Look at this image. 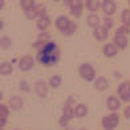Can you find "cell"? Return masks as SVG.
Listing matches in <instances>:
<instances>
[{
	"label": "cell",
	"instance_id": "obj_13",
	"mask_svg": "<svg viewBox=\"0 0 130 130\" xmlns=\"http://www.w3.org/2000/svg\"><path fill=\"white\" fill-rule=\"evenodd\" d=\"M94 86H96V89H98V90H105V89H108V86H109V81L105 77H100V78L96 80V82H94Z\"/></svg>",
	"mask_w": 130,
	"mask_h": 130
},
{
	"label": "cell",
	"instance_id": "obj_25",
	"mask_svg": "<svg viewBox=\"0 0 130 130\" xmlns=\"http://www.w3.org/2000/svg\"><path fill=\"white\" fill-rule=\"evenodd\" d=\"M69 7H70V11L72 9H82V3L80 0H72V2H69Z\"/></svg>",
	"mask_w": 130,
	"mask_h": 130
},
{
	"label": "cell",
	"instance_id": "obj_28",
	"mask_svg": "<svg viewBox=\"0 0 130 130\" xmlns=\"http://www.w3.org/2000/svg\"><path fill=\"white\" fill-rule=\"evenodd\" d=\"M76 28H77V27H76V24H74V23L72 21V24L69 25V28L67 29V31H65V32H62V35H65V36H70V35H72V33L76 31Z\"/></svg>",
	"mask_w": 130,
	"mask_h": 130
},
{
	"label": "cell",
	"instance_id": "obj_9",
	"mask_svg": "<svg viewBox=\"0 0 130 130\" xmlns=\"http://www.w3.org/2000/svg\"><path fill=\"white\" fill-rule=\"evenodd\" d=\"M114 43L117 45V48H121V49H125L127 46V39L125 36H122L120 33H116L114 36Z\"/></svg>",
	"mask_w": 130,
	"mask_h": 130
},
{
	"label": "cell",
	"instance_id": "obj_36",
	"mask_svg": "<svg viewBox=\"0 0 130 130\" xmlns=\"http://www.w3.org/2000/svg\"><path fill=\"white\" fill-rule=\"evenodd\" d=\"M2 130H4V129H2Z\"/></svg>",
	"mask_w": 130,
	"mask_h": 130
},
{
	"label": "cell",
	"instance_id": "obj_10",
	"mask_svg": "<svg viewBox=\"0 0 130 130\" xmlns=\"http://www.w3.org/2000/svg\"><path fill=\"white\" fill-rule=\"evenodd\" d=\"M108 35H109V32L105 27H97L94 29V37L97 40H105L108 37Z\"/></svg>",
	"mask_w": 130,
	"mask_h": 130
},
{
	"label": "cell",
	"instance_id": "obj_21",
	"mask_svg": "<svg viewBox=\"0 0 130 130\" xmlns=\"http://www.w3.org/2000/svg\"><path fill=\"white\" fill-rule=\"evenodd\" d=\"M11 45H12V40H11L9 37H5V36H3L2 39H0V46H2L3 49H7V48H9Z\"/></svg>",
	"mask_w": 130,
	"mask_h": 130
},
{
	"label": "cell",
	"instance_id": "obj_11",
	"mask_svg": "<svg viewBox=\"0 0 130 130\" xmlns=\"http://www.w3.org/2000/svg\"><path fill=\"white\" fill-rule=\"evenodd\" d=\"M102 52H104V56H106V57H113V56H116L117 49H116V46H114L113 44H106V45H104Z\"/></svg>",
	"mask_w": 130,
	"mask_h": 130
},
{
	"label": "cell",
	"instance_id": "obj_19",
	"mask_svg": "<svg viewBox=\"0 0 130 130\" xmlns=\"http://www.w3.org/2000/svg\"><path fill=\"white\" fill-rule=\"evenodd\" d=\"M86 20H88V24H89L90 27H96L98 25V23H100V17L96 15V13H92L86 17Z\"/></svg>",
	"mask_w": 130,
	"mask_h": 130
},
{
	"label": "cell",
	"instance_id": "obj_3",
	"mask_svg": "<svg viewBox=\"0 0 130 130\" xmlns=\"http://www.w3.org/2000/svg\"><path fill=\"white\" fill-rule=\"evenodd\" d=\"M118 122H120V117L118 114L116 113H111V114H108L102 118V127L105 130H113L117 125Z\"/></svg>",
	"mask_w": 130,
	"mask_h": 130
},
{
	"label": "cell",
	"instance_id": "obj_1",
	"mask_svg": "<svg viewBox=\"0 0 130 130\" xmlns=\"http://www.w3.org/2000/svg\"><path fill=\"white\" fill-rule=\"evenodd\" d=\"M58 58H60V49L56 43H46L45 46L41 51H39L37 53V60L41 65H45V67H52V65H56Z\"/></svg>",
	"mask_w": 130,
	"mask_h": 130
},
{
	"label": "cell",
	"instance_id": "obj_26",
	"mask_svg": "<svg viewBox=\"0 0 130 130\" xmlns=\"http://www.w3.org/2000/svg\"><path fill=\"white\" fill-rule=\"evenodd\" d=\"M35 5H36V4H35L32 0H28V2H20V7L24 8V12L28 11V9H31V8H33Z\"/></svg>",
	"mask_w": 130,
	"mask_h": 130
},
{
	"label": "cell",
	"instance_id": "obj_16",
	"mask_svg": "<svg viewBox=\"0 0 130 130\" xmlns=\"http://www.w3.org/2000/svg\"><path fill=\"white\" fill-rule=\"evenodd\" d=\"M108 106H109L110 110H118V109H120V106H121L120 100H118L117 97H114V96L109 97V100H108Z\"/></svg>",
	"mask_w": 130,
	"mask_h": 130
},
{
	"label": "cell",
	"instance_id": "obj_2",
	"mask_svg": "<svg viewBox=\"0 0 130 130\" xmlns=\"http://www.w3.org/2000/svg\"><path fill=\"white\" fill-rule=\"evenodd\" d=\"M78 72H80V76L85 81H92V80H94V77H96V70H94L92 65L88 64V62L81 65V67L78 68Z\"/></svg>",
	"mask_w": 130,
	"mask_h": 130
},
{
	"label": "cell",
	"instance_id": "obj_22",
	"mask_svg": "<svg viewBox=\"0 0 130 130\" xmlns=\"http://www.w3.org/2000/svg\"><path fill=\"white\" fill-rule=\"evenodd\" d=\"M121 19H122L123 24H125L126 27H129V25H130V9H123Z\"/></svg>",
	"mask_w": 130,
	"mask_h": 130
},
{
	"label": "cell",
	"instance_id": "obj_33",
	"mask_svg": "<svg viewBox=\"0 0 130 130\" xmlns=\"http://www.w3.org/2000/svg\"><path fill=\"white\" fill-rule=\"evenodd\" d=\"M68 121H69L68 118H65V117H62V116H61V118H60V125H61V126H67Z\"/></svg>",
	"mask_w": 130,
	"mask_h": 130
},
{
	"label": "cell",
	"instance_id": "obj_15",
	"mask_svg": "<svg viewBox=\"0 0 130 130\" xmlns=\"http://www.w3.org/2000/svg\"><path fill=\"white\" fill-rule=\"evenodd\" d=\"M86 113H88V108H86L85 105H82V104H78V105L74 108V116L78 117V118L85 117Z\"/></svg>",
	"mask_w": 130,
	"mask_h": 130
},
{
	"label": "cell",
	"instance_id": "obj_5",
	"mask_svg": "<svg viewBox=\"0 0 130 130\" xmlns=\"http://www.w3.org/2000/svg\"><path fill=\"white\" fill-rule=\"evenodd\" d=\"M33 65H35L33 57H32V56H24V57H21V60L19 61V69H20V70H24V72H25V70L32 69Z\"/></svg>",
	"mask_w": 130,
	"mask_h": 130
},
{
	"label": "cell",
	"instance_id": "obj_35",
	"mask_svg": "<svg viewBox=\"0 0 130 130\" xmlns=\"http://www.w3.org/2000/svg\"><path fill=\"white\" fill-rule=\"evenodd\" d=\"M123 114H125L126 118H130V105L125 108V110H123Z\"/></svg>",
	"mask_w": 130,
	"mask_h": 130
},
{
	"label": "cell",
	"instance_id": "obj_20",
	"mask_svg": "<svg viewBox=\"0 0 130 130\" xmlns=\"http://www.w3.org/2000/svg\"><path fill=\"white\" fill-rule=\"evenodd\" d=\"M49 85L52 88H58L61 85V76L58 74H53L52 77L49 78Z\"/></svg>",
	"mask_w": 130,
	"mask_h": 130
},
{
	"label": "cell",
	"instance_id": "obj_18",
	"mask_svg": "<svg viewBox=\"0 0 130 130\" xmlns=\"http://www.w3.org/2000/svg\"><path fill=\"white\" fill-rule=\"evenodd\" d=\"M11 72H12V64L11 62H3L2 65H0V73H2L3 76H7Z\"/></svg>",
	"mask_w": 130,
	"mask_h": 130
},
{
	"label": "cell",
	"instance_id": "obj_12",
	"mask_svg": "<svg viewBox=\"0 0 130 130\" xmlns=\"http://www.w3.org/2000/svg\"><path fill=\"white\" fill-rule=\"evenodd\" d=\"M9 106H11V109H12V110H19L23 106V100L20 97H17V96L9 98Z\"/></svg>",
	"mask_w": 130,
	"mask_h": 130
},
{
	"label": "cell",
	"instance_id": "obj_14",
	"mask_svg": "<svg viewBox=\"0 0 130 130\" xmlns=\"http://www.w3.org/2000/svg\"><path fill=\"white\" fill-rule=\"evenodd\" d=\"M51 24V20L48 16H43V17H39V21H37V28L40 31H45L46 28L49 27Z\"/></svg>",
	"mask_w": 130,
	"mask_h": 130
},
{
	"label": "cell",
	"instance_id": "obj_34",
	"mask_svg": "<svg viewBox=\"0 0 130 130\" xmlns=\"http://www.w3.org/2000/svg\"><path fill=\"white\" fill-rule=\"evenodd\" d=\"M81 11L82 9H72V11H70V13H72L73 16H76V17H78L81 15Z\"/></svg>",
	"mask_w": 130,
	"mask_h": 130
},
{
	"label": "cell",
	"instance_id": "obj_32",
	"mask_svg": "<svg viewBox=\"0 0 130 130\" xmlns=\"http://www.w3.org/2000/svg\"><path fill=\"white\" fill-rule=\"evenodd\" d=\"M36 7H37V11H39V16H40V17L45 16V5H43V4H36Z\"/></svg>",
	"mask_w": 130,
	"mask_h": 130
},
{
	"label": "cell",
	"instance_id": "obj_30",
	"mask_svg": "<svg viewBox=\"0 0 130 130\" xmlns=\"http://www.w3.org/2000/svg\"><path fill=\"white\" fill-rule=\"evenodd\" d=\"M104 24H105V28H106V29H109V28L113 27L114 23H113V20H111L110 17H106V16H105V19H104Z\"/></svg>",
	"mask_w": 130,
	"mask_h": 130
},
{
	"label": "cell",
	"instance_id": "obj_23",
	"mask_svg": "<svg viewBox=\"0 0 130 130\" xmlns=\"http://www.w3.org/2000/svg\"><path fill=\"white\" fill-rule=\"evenodd\" d=\"M86 7H88L89 11L94 12V11H97V8L100 7V3L97 2V0H89V2H86Z\"/></svg>",
	"mask_w": 130,
	"mask_h": 130
},
{
	"label": "cell",
	"instance_id": "obj_4",
	"mask_svg": "<svg viewBox=\"0 0 130 130\" xmlns=\"http://www.w3.org/2000/svg\"><path fill=\"white\" fill-rule=\"evenodd\" d=\"M118 94L123 101H130V81H123L118 86Z\"/></svg>",
	"mask_w": 130,
	"mask_h": 130
},
{
	"label": "cell",
	"instance_id": "obj_31",
	"mask_svg": "<svg viewBox=\"0 0 130 130\" xmlns=\"http://www.w3.org/2000/svg\"><path fill=\"white\" fill-rule=\"evenodd\" d=\"M20 89L24 90V92H29V89H31V88H29V84H28L25 80L20 81Z\"/></svg>",
	"mask_w": 130,
	"mask_h": 130
},
{
	"label": "cell",
	"instance_id": "obj_27",
	"mask_svg": "<svg viewBox=\"0 0 130 130\" xmlns=\"http://www.w3.org/2000/svg\"><path fill=\"white\" fill-rule=\"evenodd\" d=\"M2 111H3V114H2V127H3L5 123V120H7V116H8V110L5 105H2Z\"/></svg>",
	"mask_w": 130,
	"mask_h": 130
},
{
	"label": "cell",
	"instance_id": "obj_8",
	"mask_svg": "<svg viewBox=\"0 0 130 130\" xmlns=\"http://www.w3.org/2000/svg\"><path fill=\"white\" fill-rule=\"evenodd\" d=\"M101 7H102V11L105 12L106 16L113 15L114 11H116V4H114V2H111V0H105L101 4Z\"/></svg>",
	"mask_w": 130,
	"mask_h": 130
},
{
	"label": "cell",
	"instance_id": "obj_7",
	"mask_svg": "<svg viewBox=\"0 0 130 130\" xmlns=\"http://www.w3.org/2000/svg\"><path fill=\"white\" fill-rule=\"evenodd\" d=\"M35 92H36L37 96L41 97V98L46 97V94H48V88H46V84L43 80H39L36 84H35Z\"/></svg>",
	"mask_w": 130,
	"mask_h": 130
},
{
	"label": "cell",
	"instance_id": "obj_29",
	"mask_svg": "<svg viewBox=\"0 0 130 130\" xmlns=\"http://www.w3.org/2000/svg\"><path fill=\"white\" fill-rule=\"evenodd\" d=\"M117 33H120V35H122V36H125V35H129L130 33V29H129V27H126V25H122V27H120L117 29Z\"/></svg>",
	"mask_w": 130,
	"mask_h": 130
},
{
	"label": "cell",
	"instance_id": "obj_24",
	"mask_svg": "<svg viewBox=\"0 0 130 130\" xmlns=\"http://www.w3.org/2000/svg\"><path fill=\"white\" fill-rule=\"evenodd\" d=\"M25 15H27V17L28 19H35L37 15H39V11H37V7L35 5L33 8H31V9H28V11H25Z\"/></svg>",
	"mask_w": 130,
	"mask_h": 130
},
{
	"label": "cell",
	"instance_id": "obj_6",
	"mask_svg": "<svg viewBox=\"0 0 130 130\" xmlns=\"http://www.w3.org/2000/svg\"><path fill=\"white\" fill-rule=\"evenodd\" d=\"M70 24H72V21H70L67 16H64V15L58 16L56 19V27H57V29H60V31H61V33L67 31Z\"/></svg>",
	"mask_w": 130,
	"mask_h": 130
},
{
	"label": "cell",
	"instance_id": "obj_17",
	"mask_svg": "<svg viewBox=\"0 0 130 130\" xmlns=\"http://www.w3.org/2000/svg\"><path fill=\"white\" fill-rule=\"evenodd\" d=\"M74 116V109H72V106L69 105V102L64 106V110H62V117L68 118V120H70Z\"/></svg>",
	"mask_w": 130,
	"mask_h": 130
}]
</instances>
